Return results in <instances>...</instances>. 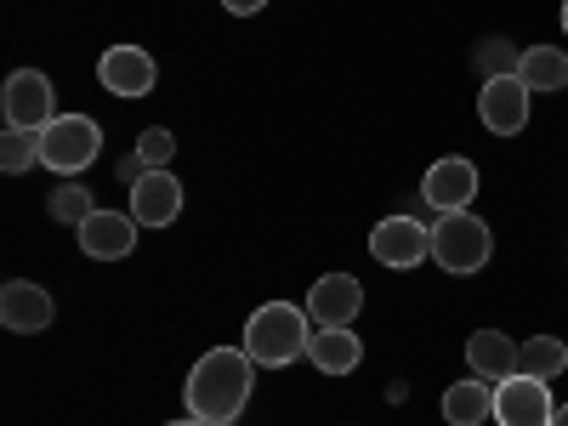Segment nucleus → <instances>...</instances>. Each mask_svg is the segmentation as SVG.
<instances>
[{
	"instance_id": "39448f33",
	"label": "nucleus",
	"mask_w": 568,
	"mask_h": 426,
	"mask_svg": "<svg viewBox=\"0 0 568 426\" xmlns=\"http://www.w3.org/2000/svg\"><path fill=\"white\" fill-rule=\"evenodd\" d=\"M0 109H7V131H45L58 120V98H52V80L40 69H18L7 74V91H0Z\"/></svg>"
},
{
	"instance_id": "aec40b11",
	"label": "nucleus",
	"mask_w": 568,
	"mask_h": 426,
	"mask_svg": "<svg viewBox=\"0 0 568 426\" xmlns=\"http://www.w3.org/2000/svg\"><path fill=\"white\" fill-rule=\"evenodd\" d=\"M34 165H40V136L34 131H7V136H0V171L23 176Z\"/></svg>"
},
{
	"instance_id": "6e6552de",
	"label": "nucleus",
	"mask_w": 568,
	"mask_h": 426,
	"mask_svg": "<svg viewBox=\"0 0 568 426\" xmlns=\"http://www.w3.org/2000/svg\"><path fill=\"white\" fill-rule=\"evenodd\" d=\"M529 98L535 91L517 80V74H495V80H484V91H478V120H484V131H495V136H517L529 125Z\"/></svg>"
},
{
	"instance_id": "f8f14e48",
	"label": "nucleus",
	"mask_w": 568,
	"mask_h": 426,
	"mask_svg": "<svg viewBox=\"0 0 568 426\" xmlns=\"http://www.w3.org/2000/svg\"><path fill=\"white\" fill-rule=\"evenodd\" d=\"M131 216L142 227H171L182 216V182L171 171H142L131 182Z\"/></svg>"
},
{
	"instance_id": "1a4fd4ad",
	"label": "nucleus",
	"mask_w": 568,
	"mask_h": 426,
	"mask_svg": "<svg viewBox=\"0 0 568 426\" xmlns=\"http://www.w3.org/2000/svg\"><path fill=\"white\" fill-rule=\"evenodd\" d=\"M420 200L433 205L438 216H444V211H466L471 200H478V165H471L466 154L438 160L433 171L420 176Z\"/></svg>"
},
{
	"instance_id": "a878e982",
	"label": "nucleus",
	"mask_w": 568,
	"mask_h": 426,
	"mask_svg": "<svg viewBox=\"0 0 568 426\" xmlns=\"http://www.w3.org/2000/svg\"><path fill=\"white\" fill-rule=\"evenodd\" d=\"M551 426H568V404H557V420Z\"/></svg>"
},
{
	"instance_id": "a211bd4d",
	"label": "nucleus",
	"mask_w": 568,
	"mask_h": 426,
	"mask_svg": "<svg viewBox=\"0 0 568 426\" xmlns=\"http://www.w3.org/2000/svg\"><path fill=\"white\" fill-rule=\"evenodd\" d=\"M517 80L529 91H562L568 85V52H557V45H529V52L517 58Z\"/></svg>"
},
{
	"instance_id": "7ed1b4c3",
	"label": "nucleus",
	"mask_w": 568,
	"mask_h": 426,
	"mask_svg": "<svg viewBox=\"0 0 568 426\" xmlns=\"http://www.w3.org/2000/svg\"><path fill=\"white\" fill-rule=\"evenodd\" d=\"M495 256V233L484 216H471V211H444L433 222V262L444 273H478L489 267Z\"/></svg>"
},
{
	"instance_id": "6ab92c4d",
	"label": "nucleus",
	"mask_w": 568,
	"mask_h": 426,
	"mask_svg": "<svg viewBox=\"0 0 568 426\" xmlns=\"http://www.w3.org/2000/svg\"><path fill=\"white\" fill-rule=\"evenodd\" d=\"M517 369L535 375V382H557V375L568 369V347L557 336H529L524 347H517Z\"/></svg>"
},
{
	"instance_id": "0eeeda50",
	"label": "nucleus",
	"mask_w": 568,
	"mask_h": 426,
	"mask_svg": "<svg viewBox=\"0 0 568 426\" xmlns=\"http://www.w3.org/2000/svg\"><path fill=\"white\" fill-rule=\"evenodd\" d=\"M369 256L382 262V267H393V273L420 267L426 256H433V227L415 222V216H387V222H375V233H369Z\"/></svg>"
},
{
	"instance_id": "f03ea898",
	"label": "nucleus",
	"mask_w": 568,
	"mask_h": 426,
	"mask_svg": "<svg viewBox=\"0 0 568 426\" xmlns=\"http://www.w3.org/2000/svg\"><path fill=\"white\" fill-rule=\"evenodd\" d=\"M307 318H313V313H302L296 302H267V307H256L251 324H245V353H251V364H256V369L296 364V358L313 347Z\"/></svg>"
},
{
	"instance_id": "393cba45",
	"label": "nucleus",
	"mask_w": 568,
	"mask_h": 426,
	"mask_svg": "<svg viewBox=\"0 0 568 426\" xmlns=\"http://www.w3.org/2000/svg\"><path fill=\"white\" fill-rule=\"evenodd\" d=\"M171 426H211V420H200V415H187V420H171Z\"/></svg>"
},
{
	"instance_id": "4468645a",
	"label": "nucleus",
	"mask_w": 568,
	"mask_h": 426,
	"mask_svg": "<svg viewBox=\"0 0 568 426\" xmlns=\"http://www.w3.org/2000/svg\"><path fill=\"white\" fill-rule=\"evenodd\" d=\"M0 324H7L12 336H34V329L52 324V296L29 278H12L7 291H0Z\"/></svg>"
},
{
	"instance_id": "dca6fc26",
	"label": "nucleus",
	"mask_w": 568,
	"mask_h": 426,
	"mask_svg": "<svg viewBox=\"0 0 568 426\" xmlns=\"http://www.w3.org/2000/svg\"><path fill=\"white\" fill-rule=\"evenodd\" d=\"M495 415V382H484V375H471V382H455L444 393V420L449 426H484Z\"/></svg>"
},
{
	"instance_id": "9b49d317",
	"label": "nucleus",
	"mask_w": 568,
	"mask_h": 426,
	"mask_svg": "<svg viewBox=\"0 0 568 426\" xmlns=\"http://www.w3.org/2000/svg\"><path fill=\"white\" fill-rule=\"evenodd\" d=\"M136 216H125V211H91L74 233H80V251L91 256V262H125L131 256V245H136Z\"/></svg>"
},
{
	"instance_id": "20e7f679",
	"label": "nucleus",
	"mask_w": 568,
	"mask_h": 426,
	"mask_svg": "<svg viewBox=\"0 0 568 426\" xmlns=\"http://www.w3.org/2000/svg\"><path fill=\"white\" fill-rule=\"evenodd\" d=\"M98 154H103V125L91 114H58L40 131V165L58 176H80Z\"/></svg>"
},
{
	"instance_id": "f257e3e1",
	"label": "nucleus",
	"mask_w": 568,
	"mask_h": 426,
	"mask_svg": "<svg viewBox=\"0 0 568 426\" xmlns=\"http://www.w3.org/2000/svg\"><path fill=\"white\" fill-rule=\"evenodd\" d=\"M251 369H256V364H251L245 347H216V353H205L194 369H187V387H182L187 415H200V420H211V426L240 420L245 404H251Z\"/></svg>"
},
{
	"instance_id": "bb28decb",
	"label": "nucleus",
	"mask_w": 568,
	"mask_h": 426,
	"mask_svg": "<svg viewBox=\"0 0 568 426\" xmlns=\"http://www.w3.org/2000/svg\"><path fill=\"white\" fill-rule=\"evenodd\" d=\"M562 34H568V0H562Z\"/></svg>"
},
{
	"instance_id": "2eb2a0df",
	"label": "nucleus",
	"mask_w": 568,
	"mask_h": 426,
	"mask_svg": "<svg viewBox=\"0 0 568 426\" xmlns=\"http://www.w3.org/2000/svg\"><path fill=\"white\" fill-rule=\"evenodd\" d=\"M466 364H471V375H484V382H506V375H517V342L506 329H471Z\"/></svg>"
},
{
	"instance_id": "412c9836",
	"label": "nucleus",
	"mask_w": 568,
	"mask_h": 426,
	"mask_svg": "<svg viewBox=\"0 0 568 426\" xmlns=\"http://www.w3.org/2000/svg\"><path fill=\"white\" fill-rule=\"evenodd\" d=\"M91 211H98V205H91V194H85V182H63L58 187V194H52V216L63 222V227H80Z\"/></svg>"
},
{
	"instance_id": "4be33fe9",
	"label": "nucleus",
	"mask_w": 568,
	"mask_h": 426,
	"mask_svg": "<svg viewBox=\"0 0 568 426\" xmlns=\"http://www.w3.org/2000/svg\"><path fill=\"white\" fill-rule=\"evenodd\" d=\"M171 154H176V136H171V131L149 125V131L136 136V160L149 165V171H165V165H171Z\"/></svg>"
},
{
	"instance_id": "b1692460",
	"label": "nucleus",
	"mask_w": 568,
	"mask_h": 426,
	"mask_svg": "<svg viewBox=\"0 0 568 426\" xmlns=\"http://www.w3.org/2000/svg\"><path fill=\"white\" fill-rule=\"evenodd\" d=\"M222 7H227L233 18H256V12L267 7V0H222Z\"/></svg>"
},
{
	"instance_id": "ddd939ff",
	"label": "nucleus",
	"mask_w": 568,
	"mask_h": 426,
	"mask_svg": "<svg viewBox=\"0 0 568 426\" xmlns=\"http://www.w3.org/2000/svg\"><path fill=\"white\" fill-rule=\"evenodd\" d=\"M98 80L114 98H149L154 91V58L142 52V45H109L103 63H98Z\"/></svg>"
},
{
	"instance_id": "5701e85b",
	"label": "nucleus",
	"mask_w": 568,
	"mask_h": 426,
	"mask_svg": "<svg viewBox=\"0 0 568 426\" xmlns=\"http://www.w3.org/2000/svg\"><path fill=\"white\" fill-rule=\"evenodd\" d=\"M517 58H524V52H511L506 40H489L484 52H478V63L489 69V80H495V74H517Z\"/></svg>"
},
{
	"instance_id": "423d86ee",
	"label": "nucleus",
	"mask_w": 568,
	"mask_h": 426,
	"mask_svg": "<svg viewBox=\"0 0 568 426\" xmlns=\"http://www.w3.org/2000/svg\"><path fill=\"white\" fill-rule=\"evenodd\" d=\"M551 382H535V375H506L495 382V426H551L557 420V398L546 393Z\"/></svg>"
},
{
	"instance_id": "9d476101",
	"label": "nucleus",
	"mask_w": 568,
	"mask_h": 426,
	"mask_svg": "<svg viewBox=\"0 0 568 426\" xmlns=\"http://www.w3.org/2000/svg\"><path fill=\"white\" fill-rule=\"evenodd\" d=\"M358 307H364V284L353 273H324L307 291V313L318 329H353Z\"/></svg>"
},
{
	"instance_id": "f3484780",
	"label": "nucleus",
	"mask_w": 568,
	"mask_h": 426,
	"mask_svg": "<svg viewBox=\"0 0 568 426\" xmlns=\"http://www.w3.org/2000/svg\"><path fill=\"white\" fill-rule=\"evenodd\" d=\"M307 358H313L318 375H353V369L364 364V347H358L353 329H318L313 347H307Z\"/></svg>"
}]
</instances>
